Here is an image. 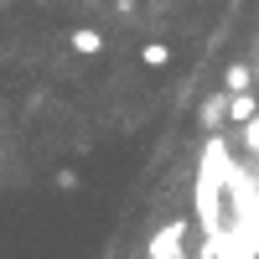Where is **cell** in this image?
<instances>
[{"label": "cell", "mask_w": 259, "mask_h": 259, "mask_svg": "<svg viewBox=\"0 0 259 259\" xmlns=\"http://www.w3.org/2000/svg\"><path fill=\"white\" fill-rule=\"evenodd\" d=\"M228 171H233V150H228V140L218 130H212L207 145H202V161H197V182H192V223H197L202 239L218 244V249H228V233H233Z\"/></svg>", "instance_id": "1"}, {"label": "cell", "mask_w": 259, "mask_h": 259, "mask_svg": "<svg viewBox=\"0 0 259 259\" xmlns=\"http://www.w3.org/2000/svg\"><path fill=\"white\" fill-rule=\"evenodd\" d=\"M187 218H171L166 228H156V239L145 244V259H177V254H187Z\"/></svg>", "instance_id": "2"}, {"label": "cell", "mask_w": 259, "mask_h": 259, "mask_svg": "<svg viewBox=\"0 0 259 259\" xmlns=\"http://www.w3.org/2000/svg\"><path fill=\"white\" fill-rule=\"evenodd\" d=\"M254 89H259V78H254L249 62H233V68L223 73V94H254Z\"/></svg>", "instance_id": "3"}, {"label": "cell", "mask_w": 259, "mask_h": 259, "mask_svg": "<svg viewBox=\"0 0 259 259\" xmlns=\"http://www.w3.org/2000/svg\"><path fill=\"white\" fill-rule=\"evenodd\" d=\"M197 119H202V130L212 135V130H218V124L228 119V94H212V99L202 104V109H197Z\"/></svg>", "instance_id": "4"}, {"label": "cell", "mask_w": 259, "mask_h": 259, "mask_svg": "<svg viewBox=\"0 0 259 259\" xmlns=\"http://www.w3.org/2000/svg\"><path fill=\"white\" fill-rule=\"evenodd\" d=\"M254 114H259V99L254 94H228V119L233 124H249Z\"/></svg>", "instance_id": "5"}, {"label": "cell", "mask_w": 259, "mask_h": 259, "mask_svg": "<svg viewBox=\"0 0 259 259\" xmlns=\"http://www.w3.org/2000/svg\"><path fill=\"white\" fill-rule=\"evenodd\" d=\"M68 41H73V52H83V57H99V52H104V36H99L94 26H78Z\"/></svg>", "instance_id": "6"}, {"label": "cell", "mask_w": 259, "mask_h": 259, "mask_svg": "<svg viewBox=\"0 0 259 259\" xmlns=\"http://www.w3.org/2000/svg\"><path fill=\"white\" fill-rule=\"evenodd\" d=\"M140 62L145 68H171V47L166 41H150V47H140Z\"/></svg>", "instance_id": "7"}, {"label": "cell", "mask_w": 259, "mask_h": 259, "mask_svg": "<svg viewBox=\"0 0 259 259\" xmlns=\"http://www.w3.org/2000/svg\"><path fill=\"white\" fill-rule=\"evenodd\" d=\"M244 130H249V135H244V145H249V156H254V161H259V114H254V119H249V124H244Z\"/></svg>", "instance_id": "8"}, {"label": "cell", "mask_w": 259, "mask_h": 259, "mask_svg": "<svg viewBox=\"0 0 259 259\" xmlns=\"http://www.w3.org/2000/svg\"><path fill=\"white\" fill-rule=\"evenodd\" d=\"M254 78H259V62H254Z\"/></svg>", "instance_id": "9"}, {"label": "cell", "mask_w": 259, "mask_h": 259, "mask_svg": "<svg viewBox=\"0 0 259 259\" xmlns=\"http://www.w3.org/2000/svg\"><path fill=\"white\" fill-rule=\"evenodd\" d=\"M177 259H192V254H177Z\"/></svg>", "instance_id": "10"}]
</instances>
